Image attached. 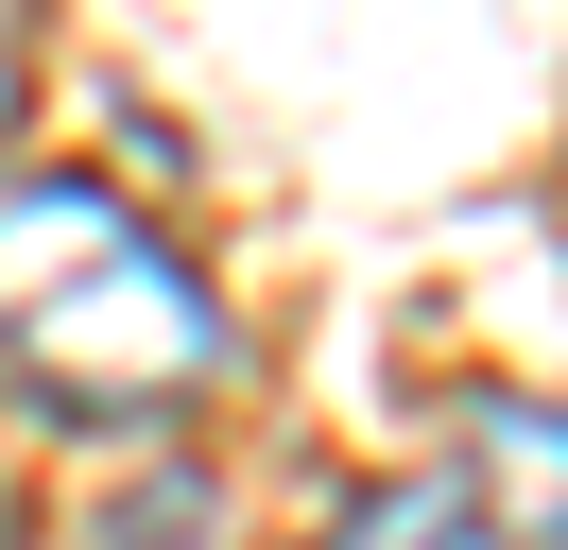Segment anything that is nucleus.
<instances>
[{
    "mask_svg": "<svg viewBox=\"0 0 568 550\" xmlns=\"http://www.w3.org/2000/svg\"><path fill=\"white\" fill-rule=\"evenodd\" d=\"M0 378L52 430H173L224 378V293L104 172H0Z\"/></svg>",
    "mask_w": 568,
    "mask_h": 550,
    "instance_id": "nucleus-1",
    "label": "nucleus"
},
{
    "mask_svg": "<svg viewBox=\"0 0 568 550\" xmlns=\"http://www.w3.org/2000/svg\"><path fill=\"white\" fill-rule=\"evenodd\" d=\"M448 499L483 550H568V412L551 396H448Z\"/></svg>",
    "mask_w": 568,
    "mask_h": 550,
    "instance_id": "nucleus-2",
    "label": "nucleus"
},
{
    "mask_svg": "<svg viewBox=\"0 0 568 550\" xmlns=\"http://www.w3.org/2000/svg\"><path fill=\"white\" fill-rule=\"evenodd\" d=\"M293 550H465V499H448L430 465H379V481H345Z\"/></svg>",
    "mask_w": 568,
    "mask_h": 550,
    "instance_id": "nucleus-3",
    "label": "nucleus"
},
{
    "mask_svg": "<svg viewBox=\"0 0 568 550\" xmlns=\"http://www.w3.org/2000/svg\"><path fill=\"white\" fill-rule=\"evenodd\" d=\"M70 550H224V481H207V465H139Z\"/></svg>",
    "mask_w": 568,
    "mask_h": 550,
    "instance_id": "nucleus-4",
    "label": "nucleus"
},
{
    "mask_svg": "<svg viewBox=\"0 0 568 550\" xmlns=\"http://www.w3.org/2000/svg\"><path fill=\"white\" fill-rule=\"evenodd\" d=\"M0 138H18V0H0Z\"/></svg>",
    "mask_w": 568,
    "mask_h": 550,
    "instance_id": "nucleus-5",
    "label": "nucleus"
}]
</instances>
